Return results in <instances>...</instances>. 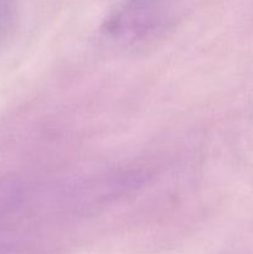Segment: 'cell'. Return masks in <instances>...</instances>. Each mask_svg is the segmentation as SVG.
I'll list each match as a JSON object with an SVG mask.
<instances>
[{"mask_svg":"<svg viewBox=\"0 0 253 254\" xmlns=\"http://www.w3.org/2000/svg\"><path fill=\"white\" fill-rule=\"evenodd\" d=\"M12 17V0H0V34L9 26Z\"/></svg>","mask_w":253,"mask_h":254,"instance_id":"7a4b0ae2","label":"cell"},{"mask_svg":"<svg viewBox=\"0 0 253 254\" xmlns=\"http://www.w3.org/2000/svg\"><path fill=\"white\" fill-rule=\"evenodd\" d=\"M30 192L16 180H0V221L20 215L29 206Z\"/></svg>","mask_w":253,"mask_h":254,"instance_id":"6da1fadb","label":"cell"}]
</instances>
